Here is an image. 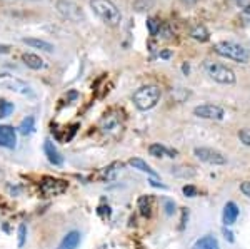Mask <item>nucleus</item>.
<instances>
[{"label": "nucleus", "instance_id": "nucleus-31", "mask_svg": "<svg viewBox=\"0 0 250 249\" xmlns=\"http://www.w3.org/2000/svg\"><path fill=\"white\" fill-rule=\"evenodd\" d=\"M12 50V47L7 44H0V54H9V52Z\"/></svg>", "mask_w": 250, "mask_h": 249}, {"label": "nucleus", "instance_id": "nucleus-14", "mask_svg": "<svg viewBox=\"0 0 250 249\" xmlns=\"http://www.w3.org/2000/svg\"><path fill=\"white\" fill-rule=\"evenodd\" d=\"M22 42L32 49H40V50H44V52H54V49H55L50 42L42 40V39H35V37H25V39H22Z\"/></svg>", "mask_w": 250, "mask_h": 249}, {"label": "nucleus", "instance_id": "nucleus-3", "mask_svg": "<svg viewBox=\"0 0 250 249\" xmlns=\"http://www.w3.org/2000/svg\"><path fill=\"white\" fill-rule=\"evenodd\" d=\"M214 50L217 52L219 55L225 59H230V60H235V62H240V64H245L250 60V50L245 49L244 45L240 44H235V42H217L214 45Z\"/></svg>", "mask_w": 250, "mask_h": 249}, {"label": "nucleus", "instance_id": "nucleus-4", "mask_svg": "<svg viewBox=\"0 0 250 249\" xmlns=\"http://www.w3.org/2000/svg\"><path fill=\"white\" fill-rule=\"evenodd\" d=\"M205 72L210 79H214L219 84H235L237 75L230 67L223 66V64H215V62H205Z\"/></svg>", "mask_w": 250, "mask_h": 249}, {"label": "nucleus", "instance_id": "nucleus-32", "mask_svg": "<svg viewBox=\"0 0 250 249\" xmlns=\"http://www.w3.org/2000/svg\"><path fill=\"white\" fill-rule=\"evenodd\" d=\"M223 236H225V239L229 241V243H234V234L229 231V229H223Z\"/></svg>", "mask_w": 250, "mask_h": 249}, {"label": "nucleus", "instance_id": "nucleus-29", "mask_svg": "<svg viewBox=\"0 0 250 249\" xmlns=\"http://www.w3.org/2000/svg\"><path fill=\"white\" fill-rule=\"evenodd\" d=\"M184 194L187 196V198H195L197 196V187L195 186H190V184H187V186H184Z\"/></svg>", "mask_w": 250, "mask_h": 249}, {"label": "nucleus", "instance_id": "nucleus-5", "mask_svg": "<svg viewBox=\"0 0 250 249\" xmlns=\"http://www.w3.org/2000/svg\"><path fill=\"white\" fill-rule=\"evenodd\" d=\"M0 87L12 90V92L25 97H35V94H33V90L30 89L27 82H24L22 79L15 77L12 74H0Z\"/></svg>", "mask_w": 250, "mask_h": 249}, {"label": "nucleus", "instance_id": "nucleus-8", "mask_svg": "<svg viewBox=\"0 0 250 249\" xmlns=\"http://www.w3.org/2000/svg\"><path fill=\"white\" fill-rule=\"evenodd\" d=\"M194 116L200 119H208V120H222L225 117V111L220 107V105L215 104H202L197 105L194 109Z\"/></svg>", "mask_w": 250, "mask_h": 249}, {"label": "nucleus", "instance_id": "nucleus-17", "mask_svg": "<svg viewBox=\"0 0 250 249\" xmlns=\"http://www.w3.org/2000/svg\"><path fill=\"white\" fill-rule=\"evenodd\" d=\"M128 164H130L134 169H139L140 172H145V174H149V176H152V177H157V172H155L154 169L150 167V166L147 164V162L143 161V159H139V157H134V159L128 161Z\"/></svg>", "mask_w": 250, "mask_h": 249}, {"label": "nucleus", "instance_id": "nucleus-10", "mask_svg": "<svg viewBox=\"0 0 250 249\" xmlns=\"http://www.w3.org/2000/svg\"><path fill=\"white\" fill-rule=\"evenodd\" d=\"M17 146V132L10 126H0V147L15 149Z\"/></svg>", "mask_w": 250, "mask_h": 249}, {"label": "nucleus", "instance_id": "nucleus-7", "mask_svg": "<svg viewBox=\"0 0 250 249\" xmlns=\"http://www.w3.org/2000/svg\"><path fill=\"white\" fill-rule=\"evenodd\" d=\"M69 183L63 179H57V177H44L40 183V191L47 198H54V196H60L67 191Z\"/></svg>", "mask_w": 250, "mask_h": 249}, {"label": "nucleus", "instance_id": "nucleus-19", "mask_svg": "<svg viewBox=\"0 0 250 249\" xmlns=\"http://www.w3.org/2000/svg\"><path fill=\"white\" fill-rule=\"evenodd\" d=\"M33 131H35V117H33V116H27V117L20 122V126H18V132H20L22 135H30Z\"/></svg>", "mask_w": 250, "mask_h": 249}, {"label": "nucleus", "instance_id": "nucleus-30", "mask_svg": "<svg viewBox=\"0 0 250 249\" xmlns=\"http://www.w3.org/2000/svg\"><path fill=\"white\" fill-rule=\"evenodd\" d=\"M240 191L244 196H247V198H250V181H245V183L240 184Z\"/></svg>", "mask_w": 250, "mask_h": 249}, {"label": "nucleus", "instance_id": "nucleus-23", "mask_svg": "<svg viewBox=\"0 0 250 249\" xmlns=\"http://www.w3.org/2000/svg\"><path fill=\"white\" fill-rule=\"evenodd\" d=\"M120 167H122L120 162H113V164L109 166V167L105 169V179H109V181L115 179V176H117V172H119Z\"/></svg>", "mask_w": 250, "mask_h": 249}, {"label": "nucleus", "instance_id": "nucleus-6", "mask_svg": "<svg viewBox=\"0 0 250 249\" xmlns=\"http://www.w3.org/2000/svg\"><path fill=\"white\" fill-rule=\"evenodd\" d=\"M55 9L63 18L74 22V24H78V22L83 20L82 9L77 5V3L70 2V0H55Z\"/></svg>", "mask_w": 250, "mask_h": 249}, {"label": "nucleus", "instance_id": "nucleus-22", "mask_svg": "<svg viewBox=\"0 0 250 249\" xmlns=\"http://www.w3.org/2000/svg\"><path fill=\"white\" fill-rule=\"evenodd\" d=\"M14 112V104L9 102V100H3L0 99V119L7 117Z\"/></svg>", "mask_w": 250, "mask_h": 249}, {"label": "nucleus", "instance_id": "nucleus-28", "mask_svg": "<svg viewBox=\"0 0 250 249\" xmlns=\"http://www.w3.org/2000/svg\"><path fill=\"white\" fill-rule=\"evenodd\" d=\"M25 236H27V228H25V224H20L18 226V248L25 244Z\"/></svg>", "mask_w": 250, "mask_h": 249}, {"label": "nucleus", "instance_id": "nucleus-34", "mask_svg": "<svg viewBox=\"0 0 250 249\" xmlns=\"http://www.w3.org/2000/svg\"><path fill=\"white\" fill-rule=\"evenodd\" d=\"M150 184H152V186H155V187H162V189H165V186H164V184L157 183V181H152V183H150Z\"/></svg>", "mask_w": 250, "mask_h": 249}, {"label": "nucleus", "instance_id": "nucleus-12", "mask_svg": "<svg viewBox=\"0 0 250 249\" xmlns=\"http://www.w3.org/2000/svg\"><path fill=\"white\" fill-rule=\"evenodd\" d=\"M22 60H24V64L29 67V69L32 70H42L45 69V60L40 57V55L37 54H32V52H25L24 55H22Z\"/></svg>", "mask_w": 250, "mask_h": 249}, {"label": "nucleus", "instance_id": "nucleus-13", "mask_svg": "<svg viewBox=\"0 0 250 249\" xmlns=\"http://www.w3.org/2000/svg\"><path fill=\"white\" fill-rule=\"evenodd\" d=\"M238 217V207L235 202H227L225 207H223V214H222V219H223V224L225 226H232L235 224Z\"/></svg>", "mask_w": 250, "mask_h": 249}, {"label": "nucleus", "instance_id": "nucleus-24", "mask_svg": "<svg viewBox=\"0 0 250 249\" xmlns=\"http://www.w3.org/2000/svg\"><path fill=\"white\" fill-rule=\"evenodd\" d=\"M147 29H149L150 35H157L160 32V22L157 18H147Z\"/></svg>", "mask_w": 250, "mask_h": 249}, {"label": "nucleus", "instance_id": "nucleus-9", "mask_svg": "<svg viewBox=\"0 0 250 249\" xmlns=\"http://www.w3.org/2000/svg\"><path fill=\"white\" fill-rule=\"evenodd\" d=\"M195 156L199 157L200 161L207 162V164H214V166L227 164V157L223 156L222 152H219V150L210 149V147H197Z\"/></svg>", "mask_w": 250, "mask_h": 249}, {"label": "nucleus", "instance_id": "nucleus-16", "mask_svg": "<svg viewBox=\"0 0 250 249\" xmlns=\"http://www.w3.org/2000/svg\"><path fill=\"white\" fill-rule=\"evenodd\" d=\"M192 249H220V246H219L217 237L212 234H207V236L200 237V239H197Z\"/></svg>", "mask_w": 250, "mask_h": 249}, {"label": "nucleus", "instance_id": "nucleus-15", "mask_svg": "<svg viewBox=\"0 0 250 249\" xmlns=\"http://www.w3.org/2000/svg\"><path fill=\"white\" fill-rule=\"evenodd\" d=\"M80 244V232L78 231H70L69 234L62 239L59 244V249H77Z\"/></svg>", "mask_w": 250, "mask_h": 249}, {"label": "nucleus", "instance_id": "nucleus-1", "mask_svg": "<svg viewBox=\"0 0 250 249\" xmlns=\"http://www.w3.org/2000/svg\"><path fill=\"white\" fill-rule=\"evenodd\" d=\"M90 9L104 24L117 27L122 22V14L112 0H90Z\"/></svg>", "mask_w": 250, "mask_h": 249}, {"label": "nucleus", "instance_id": "nucleus-26", "mask_svg": "<svg viewBox=\"0 0 250 249\" xmlns=\"http://www.w3.org/2000/svg\"><path fill=\"white\" fill-rule=\"evenodd\" d=\"M139 207H140V213H142L143 216H150V202H149V199H147V198H140Z\"/></svg>", "mask_w": 250, "mask_h": 249}, {"label": "nucleus", "instance_id": "nucleus-33", "mask_svg": "<svg viewBox=\"0 0 250 249\" xmlns=\"http://www.w3.org/2000/svg\"><path fill=\"white\" fill-rule=\"evenodd\" d=\"M182 3H185V5H194V3H197L199 0H180Z\"/></svg>", "mask_w": 250, "mask_h": 249}, {"label": "nucleus", "instance_id": "nucleus-20", "mask_svg": "<svg viewBox=\"0 0 250 249\" xmlns=\"http://www.w3.org/2000/svg\"><path fill=\"white\" fill-rule=\"evenodd\" d=\"M190 35L192 39L199 40V42H207V40L210 39V33H208V30L203 27V25H197V27L192 29Z\"/></svg>", "mask_w": 250, "mask_h": 249}, {"label": "nucleus", "instance_id": "nucleus-18", "mask_svg": "<svg viewBox=\"0 0 250 249\" xmlns=\"http://www.w3.org/2000/svg\"><path fill=\"white\" fill-rule=\"evenodd\" d=\"M149 152H150V156H154V157H164V156L175 157V154H177L175 150H170L160 144H152L149 147Z\"/></svg>", "mask_w": 250, "mask_h": 249}, {"label": "nucleus", "instance_id": "nucleus-27", "mask_svg": "<svg viewBox=\"0 0 250 249\" xmlns=\"http://www.w3.org/2000/svg\"><path fill=\"white\" fill-rule=\"evenodd\" d=\"M238 139L244 142L245 146L250 147V129H240L238 131Z\"/></svg>", "mask_w": 250, "mask_h": 249}, {"label": "nucleus", "instance_id": "nucleus-2", "mask_svg": "<svg viewBox=\"0 0 250 249\" xmlns=\"http://www.w3.org/2000/svg\"><path fill=\"white\" fill-rule=\"evenodd\" d=\"M160 96L162 92L157 85H143V87L135 90L132 99H134V104L139 111H150L158 104Z\"/></svg>", "mask_w": 250, "mask_h": 249}, {"label": "nucleus", "instance_id": "nucleus-21", "mask_svg": "<svg viewBox=\"0 0 250 249\" xmlns=\"http://www.w3.org/2000/svg\"><path fill=\"white\" fill-rule=\"evenodd\" d=\"M155 5L154 0H134V9L137 12H147Z\"/></svg>", "mask_w": 250, "mask_h": 249}, {"label": "nucleus", "instance_id": "nucleus-25", "mask_svg": "<svg viewBox=\"0 0 250 249\" xmlns=\"http://www.w3.org/2000/svg\"><path fill=\"white\" fill-rule=\"evenodd\" d=\"M162 204H164V209H165V214L167 216H172L175 213V202L172 199H162Z\"/></svg>", "mask_w": 250, "mask_h": 249}, {"label": "nucleus", "instance_id": "nucleus-11", "mask_svg": "<svg viewBox=\"0 0 250 249\" xmlns=\"http://www.w3.org/2000/svg\"><path fill=\"white\" fill-rule=\"evenodd\" d=\"M44 152H45V156H47V159L50 164H54V166H62L63 164V157L60 156V152H59V149L54 146V142L52 141H45L44 142Z\"/></svg>", "mask_w": 250, "mask_h": 249}]
</instances>
